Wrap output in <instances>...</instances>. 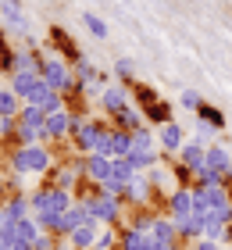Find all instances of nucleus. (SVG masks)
I'll list each match as a JSON object with an SVG mask.
<instances>
[{"label":"nucleus","instance_id":"obj_4","mask_svg":"<svg viewBox=\"0 0 232 250\" xmlns=\"http://www.w3.org/2000/svg\"><path fill=\"white\" fill-rule=\"evenodd\" d=\"M50 129H54V132H61V129H68V118H54V122H50Z\"/></svg>","mask_w":232,"mask_h":250},{"label":"nucleus","instance_id":"obj_1","mask_svg":"<svg viewBox=\"0 0 232 250\" xmlns=\"http://www.w3.org/2000/svg\"><path fill=\"white\" fill-rule=\"evenodd\" d=\"M18 165H21V168H43V165H46V157H43V150H21Z\"/></svg>","mask_w":232,"mask_h":250},{"label":"nucleus","instance_id":"obj_2","mask_svg":"<svg viewBox=\"0 0 232 250\" xmlns=\"http://www.w3.org/2000/svg\"><path fill=\"white\" fill-rule=\"evenodd\" d=\"M86 25H89L93 32H97V36H107V25H104L100 18H93V15H86Z\"/></svg>","mask_w":232,"mask_h":250},{"label":"nucleus","instance_id":"obj_3","mask_svg":"<svg viewBox=\"0 0 232 250\" xmlns=\"http://www.w3.org/2000/svg\"><path fill=\"white\" fill-rule=\"evenodd\" d=\"M0 111H4V115L15 111V97H11V93H0Z\"/></svg>","mask_w":232,"mask_h":250}]
</instances>
